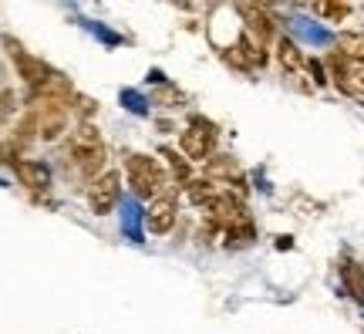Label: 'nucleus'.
<instances>
[{"instance_id":"19","label":"nucleus","mask_w":364,"mask_h":334,"mask_svg":"<svg viewBox=\"0 0 364 334\" xmlns=\"http://www.w3.org/2000/svg\"><path fill=\"white\" fill-rule=\"evenodd\" d=\"M314 11L321 14V17H327V21H344L351 14V4H317Z\"/></svg>"},{"instance_id":"15","label":"nucleus","mask_w":364,"mask_h":334,"mask_svg":"<svg viewBox=\"0 0 364 334\" xmlns=\"http://www.w3.org/2000/svg\"><path fill=\"white\" fill-rule=\"evenodd\" d=\"M162 155H166V162H169L172 182H176V186H189V176H193V169H189V162L182 159V152H176V149H162Z\"/></svg>"},{"instance_id":"12","label":"nucleus","mask_w":364,"mask_h":334,"mask_svg":"<svg viewBox=\"0 0 364 334\" xmlns=\"http://www.w3.org/2000/svg\"><path fill=\"white\" fill-rule=\"evenodd\" d=\"M226 186H220V182H213L206 176V179H189V186H186V199L193 206H209L216 196L223 193Z\"/></svg>"},{"instance_id":"10","label":"nucleus","mask_w":364,"mask_h":334,"mask_svg":"<svg viewBox=\"0 0 364 334\" xmlns=\"http://www.w3.org/2000/svg\"><path fill=\"white\" fill-rule=\"evenodd\" d=\"M14 176L21 179V186H27L31 193H44L51 189V169L38 162V159H14Z\"/></svg>"},{"instance_id":"6","label":"nucleus","mask_w":364,"mask_h":334,"mask_svg":"<svg viewBox=\"0 0 364 334\" xmlns=\"http://www.w3.org/2000/svg\"><path fill=\"white\" fill-rule=\"evenodd\" d=\"M176 189H179V186H169V189L159 196V199H152V203H149V209H145V226H149V233H156V236H166V233L176 226V219H179Z\"/></svg>"},{"instance_id":"1","label":"nucleus","mask_w":364,"mask_h":334,"mask_svg":"<svg viewBox=\"0 0 364 334\" xmlns=\"http://www.w3.org/2000/svg\"><path fill=\"white\" fill-rule=\"evenodd\" d=\"M125 176H129V186L135 196H142V199H159V196L169 189V172L159 166L156 159H149V155L135 152L125 159Z\"/></svg>"},{"instance_id":"2","label":"nucleus","mask_w":364,"mask_h":334,"mask_svg":"<svg viewBox=\"0 0 364 334\" xmlns=\"http://www.w3.org/2000/svg\"><path fill=\"white\" fill-rule=\"evenodd\" d=\"M206 219L213 230H233V226H240V223H247V203H243V196L230 193V189H223L213 203L206 206Z\"/></svg>"},{"instance_id":"14","label":"nucleus","mask_w":364,"mask_h":334,"mask_svg":"<svg viewBox=\"0 0 364 334\" xmlns=\"http://www.w3.org/2000/svg\"><path fill=\"white\" fill-rule=\"evenodd\" d=\"M341 277H344V287H348V294L364 301V267L361 263H354V260H344L341 263Z\"/></svg>"},{"instance_id":"16","label":"nucleus","mask_w":364,"mask_h":334,"mask_svg":"<svg viewBox=\"0 0 364 334\" xmlns=\"http://www.w3.org/2000/svg\"><path fill=\"white\" fill-rule=\"evenodd\" d=\"M338 51L351 61H364V34H354V31H344L338 38Z\"/></svg>"},{"instance_id":"23","label":"nucleus","mask_w":364,"mask_h":334,"mask_svg":"<svg viewBox=\"0 0 364 334\" xmlns=\"http://www.w3.org/2000/svg\"><path fill=\"white\" fill-rule=\"evenodd\" d=\"M307 65H311V71H314V81H317V85H324L327 78H324V65H321V61H307Z\"/></svg>"},{"instance_id":"22","label":"nucleus","mask_w":364,"mask_h":334,"mask_svg":"<svg viewBox=\"0 0 364 334\" xmlns=\"http://www.w3.org/2000/svg\"><path fill=\"white\" fill-rule=\"evenodd\" d=\"M156 102L166 105V108H172L176 102H182V95H179V91H172V88H166V91H159V95H156Z\"/></svg>"},{"instance_id":"11","label":"nucleus","mask_w":364,"mask_h":334,"mask_svg":"<svg viewBox=\"0 0 364 334\" xmlns=\"http://www.w3.org/2000/svg\"><path fill=\"white\" fill-rule=\"evenodd\" d=\"M68 149H71V152H98V149H105V139H102V132L95 129V122H81V125H75V132H71Z\"/></svg>"},{"instance_id":"18","label":"nucleus","mask_w":364,"mask_h":334,"mask_svg":"<svg viewBox=\"0 0 364 334\" xmlns=\"http://www.w3.org/2000/svg\"><path fill=\"white\" fill-rule=\"evenodd\" d=\"M38 135V112L34 108H27V115L21 118V125L14 129V142H21V145H27V142Z\"/></svg>"},{"instance_id":"13","label":"nucleus","mask_w":364,"mask_h":334,"mask_svg":"<svg viewBox=\"0 0 364 334\" xmlns=\"http://www.w3.org/2000/svg\"><path fill=\"white\" fill-rule=\"evenodd\" d=\"M277 61H280V68H284L287 75H297L300 68L307 65L304 51H300V48L290 38H280V41H277Z\"/></svg>"},{"instance_id":"3","label":"nucleus","mask_w":364,"mask_h":334,"mask_svg":"<svg viewBox=\"0 0 364 334\" xmlns=\"http://www.w3.org/2000/svg\"><path fill=\"white\" fill-rule=\"evenodd\" d=\"M0 44L7 48V54H11L14 68H17V75H21V78L27 81V85H31V91L41 88V85H44V81H48V78L54 75V71H51L48 65H44L41 58L27 54V51H24V44H21V41H14L11 34H4V38H0Z\"/></svg>"},{"instance_id":"8","label":"nucleus","mask_w":364,"mask_h":334,"mask_svg":"<svg viewBox=\"0 0 364 334\" xmlns=\"http://www.w3.org/2000/svg\"><path fill=\"white\" fill-rule=\"evenodd\" d=\"M38 112V135L44 142H58L61 135L68 132V105H58V102H34L31 105Z\"/></svg>"},{"instance_id":"20","label":"nucleus","mask_w":364,"mask_h":334,"mask_svg":"<svg viewBox=\"0 0 364 334\" xmlns=\"http://www.w3.org/2000/svg\"><path fill=\"white\" fill-rule=\"evenodd\" d=\"M95 98H88V95H75V102H71V112H78L85 122H91V115H95Z\"/></svg>"},{"instance_id":"4","label":"nucleus","mask_w":364,"mask_h":334,"mask_svg":"<svg viewBox=\"0 0 364 334\" xmlns=\"http://www.w3.org/2000/svg\"><path fill=\"white\" fill-rule=\"evenodd\" d=\"M213 145H216V125L206 122V118H193V125L179 132V149H182V155L193 159V162H203V159L209 162Z\"/></svg>"},{"instance_id":"21","label":"nucleus","mask_w":364,"mask_h":334,"mask_svg":"<svg viewBox=\"0 0 364 334\" xmlns=\"http://www.w3.org/2000/svg\"><path fill=\"white\" fill-rule=\"evenodd\" d=\"M14 105H17L14 91H11V88H4V91H0V125H4V122H7V118L14 115Z\"/></svg>"},{"instance_id":"24","label":"nucleus","mask_w":364,"mask_h":334,"mask_svg":"<svg viewBox=\"0 0 364 334\" xmlns=\"http://www.w3.org/2000/svg\"><path fill=\"white\" fill-rule=\"evenodd\" d=\"M0 162H4V149H0Z\"/></svg>"},{"instance_id":"17","label":"nucleus","mask_w":364,"mask_h":334,"mask_svg":"<svg viewBox=\"0 0 364 334\" xmlns=\"http://www.w3.org/2000/svg\"><path fill=\"white\" fill-rule=\"evenodd\" d=\"M253 240H257V226L253 223H240V226H233V230H226V246H233V250H243V246H253Z\"/></svg>"},{"instance_id":"9","label":"nucleus","mask_w":364,"mask_h":334,"mask_svg":"<svg viewBox=\"0 0 364 334\" xmlns=\"http://www.w3.org/2000/svg\"><path fill=\"white\" fill-rule=\"evenodd\" d=\"M236 11H240V17L247 21L250 38H257L263 48H267V44L273 41V34H277V24H273L270 11H267V7H257V4H240Z\"/></svg>"},{"instance_id":"7","label":"nucleus","mask_w":364,"mask_h":334,"mask_svg":"<svg viewBox=\"0 0 364 334\" xmlns=\"http://www.w3.org/2000/svg\"><path fill=\"white\" fill-rule=\"evenodd\" d=\"M85 196H88V206L91 213H98V216H108L112 209H115L118 196H122V179H118V172H102L98 179L91 182L88 189H85Z\"/></svg>"},{"instance_id":"5","label":"nucleus","mask_w":364,"mask_h":334,"mask_svg":"<svg viewBox=\"0 0 364 334\" xmlns=\"http://www.w3.org/2000/svg\"><path fill=\"white\" fill-rule=\"evenodd\" d=\"M327 71L334 75V81H338V88L344 95L364 98V61H351L341 51H331L327 54Z\"/></svg>"}]
</instances>
